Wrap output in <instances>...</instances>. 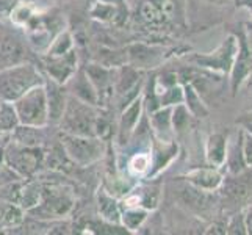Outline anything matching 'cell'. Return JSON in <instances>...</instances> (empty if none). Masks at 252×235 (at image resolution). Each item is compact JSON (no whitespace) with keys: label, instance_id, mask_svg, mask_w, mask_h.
Listing matches in <instances>:
<instances>
[{"label":"cell","instance_id":"603a6c76","mask_svg":"<svg viewBox=\"0 0 252 235\" xmlns=\"http://www.w3.org/2000/svg\"><path fill=\"white\" fill-rule=\"evenodd\" d=\"M151 212L146 210L141 207H124L123 213H121V224L130 232V234H136L146 221L149 220Z\"/></svg>","mask_w":252,"mask_h":235},{"label":"cell","instance_id":"7c38bea8","mask_svg":"<svg viewBox=\"0 0 252 235\" xmlns=\"http://www.w3.org/2000/svg\"><path fill=\"white\" fill-rule=\"evenodd\" d=\"M79 57L80 54L77 47L62 57H39V67L44 75L50 77L52 80L66 85L80 67Z\"/></svg>","mask_w":252,"mask_h":235},{"label":"cell","instance_id":"9c48e42d","mask_svg":"<svg viewBox=\"0 0 252 235\" xmlns=\"http://www.w3.org/2000/svg\"><path fill=\"white\" fill-rule=\"evenodd\" d=\"M177 52H180L182 55H185L189 52L188 49H182L180 47H164L157 42H133L126 47V54H127V65L133 66L136 69H141V71H147V69H155L160 65H163L168 58L179 55Z\"/></svg>","mask_w":252,"mask_h":235},{"label":"cell","instance_id":"4fadbf2b","mask_svg":"<svg viewBox=\"0 0 252 235\" xmlns=\"http://www.w3.org/2000/svg\"><path fill=\"white\" fill-rule=\"evenodd\" d=\"M152 168L147 179H158L160 174L166 171L180 155V144L176 138L172 140H158L152 135Z\"/></svg>","mask_w":252,"mask_h":235},{"label":"cell","instance_id":"52a82bcc","mask_svg":"<svg viewBox=\"0 0 252 235\" xmlns=\"http://www.w3.org/2000/svg\"><path fill=\"white\" fill-rule=\"evenodd\" d=\"M238 50V41L235 34L230 33L225 36L221 44L212 52H196V54H185V60L193 66L207 69L216 74H222L227 77L230 69L233 66V60H235Z\"/></svg>","mask_w":252,"mask_h":235},{"label":"cell","instance_id":"e575fe53","mask_svg":"<svg viewBox=\"0 0 252 235\" xmlns=\"http://www.w3.org/2000/svg\"><path fill=\"white\" fill-rule=\"evenodd\" d=\"M208 3H212V5H218V6H222V5H227L230 0H207Z\"/></svg>","mask_w":252,"mask_h":235},{"label":"cell","instance_id":"ac0fdd59","mask_svg":"<svg viewBox=\"0 0 252 235\" xmlns=\"http://www.w3.org/2000/svg\"><path fill=\"white\" fill-rule=\"evenodd\" d=\"M229 138H230L229 130H215V132L208 134L204 144L207 165L224 168L225 157H227Z\"/></svg>","mask_w":252,"mask_h":235},{"label":"cell","instance_id":"d4e9b609","mask_svg":"<svg viewBox=\"0 0 252 235\" xmlns=\"http://www.w3.org/2000/svg\"><path fill=\"white\" fill-rule=\"evenodd\" d=\"M191 119H193V115L188 111L185 103L174 105L171 111V123H172L174 135H182L184 132H187L188 127L191 126Z\"/></svg>","mask_w":252,"mask_h":235},{"label":"cell","instance_id":"1f68e13d","mask_svg":"<svg viewBox=\"0 0 252 235\" xmlns=\"http://www.w3.org/2000/svg\"><path fill=\"white\" fill-rule=\"evenodd\" d=\"M245 224H246V234L252 235V204L245 208Z\"/></svg>","mask_w":252,"mask_h":235},{"label":"cell","instance_id":"44dd1931","mask_svg":"<svg viewBox=\"0 0 252 235\" xmlns=\"http://www.w3.org/2000/svg\"><path fill=\"white\" fill-rule=\"evenodd\" d=\"M171 111L172 107H160L152 113H147L152 135L155 138H158V140H172L174 138Z\"/></svg>","mask_w":252,"mask_h":235},{"label":"cell","instance_id":"74e56055","mask_svg":"<svg viewBox=\"0 0 252 235\" xmlns=\"http://www.w3.org/2000/svg\"><path fill=\"white\" fill-rule=\"evenodd\" d=\"M251 46H252V42H251ZM251 78H252V71H251Z\"/></svg>","mask_w":252,"mask_h":235},{"label":"cell","instance_id":"8fae6325","mask_svg":"<svg viewBox=\"0 0 252 235\" xmlns=\"http://www.w3.org/2000/svg\"><path fill=\"white\" fill-rule=\"evenodd\" d=\"M230 33L235 34L238 41V50L235 60H233V66L227 75L229 78V88L230 94L235 98L240 93V90L248 83L251 78V71H252V46L251 39L248 36V32L245 25H237L230 30Z\"/></svg>","mask_w":252,"mask_h":235},{"label":"cell","instance_id":"ba28073f","mask_svg":"<svg viewBox=\"0 0 252 235\" xmlns=\"http://www.w3.org/2000/svg\"><path fill=\"white\" fill-rule=\"evenodd\" d=\"M46 147H30L8 140L5 146V163L21 177L32 179L44 169Z\"/></svg>","mask_w":252,"mask_h":235},{"label":"cell","instance_id":"277c9868","mask_svg":"<svg viewBox=\"0 0 252 235\" xmlns=\"http://www.w3.org/2000/svg\"><path fill=\"white\" fill-rule=\"evenodd\" d=\"M58 140L69 159L80 168L95 167L100 160L105 159L108 143L102 141L97 136L71 135L58 130Z\"/></svg>","mask_w":252,"mask_h":235},{"label":"cell","instance_id":"8d00e7d4","mask_svg":"<svg viewBox=\"0 0 252 235\" xmlns=\"http://www.w3.org/2000/svg\"><path fill=\"white\" fill-rule=\"evenodd\" d=\"M3 135H6V134H3V132H2V129H0V136H3Z\"/></svg>","mask_w":252,"mask_h":235},{"label":"cell","instance_id":"4dcf8cb0","mask_svg":"<svg viewBox=\"0 0 252 235\" xmlns=\"http://www.w3.org/2000/svg\"><path fill=\"white\" fill-rule=\"evenodd\" d=\"M17 0H0V22H8Z\"/></svg>","mask_w":252,"mask_h":235},{"label":"cell","instance_id":"30bf717a","mask_svg":"<svg viewBox=\"0 0 252 235\" xmlns=\"http://www.w3.org/2000/svg\"><path fill=\"white\" fill-rule=\"evenodd\" d=\"M13 105L19 118V124L38 127L49 126V108L44 83L29 90L19 99L14 101Z\"/></svg>","mask_w":252,"mask_h":235},{"label":"cell","instance_id":"f546056e","mask_svg":"<svg viewBox=\"0 0 252 235\" xmlns=\"http://www.w3.org/2000/svg\"><path fill=\"white\" fill-rule=\"evenodd\" d=\"M235 126H238L241 130H245L246 134L252 135V108L243 111L241 115L237 116L235 119Z\"/></svg>","mask_w":252,"mask_h":235},{"label":"cell","instance_id":"d6986e66","mask_svg":"<svg viewBox=\"0 0 252 235\" xmlns=\"http://www.w3.org/2000/svg\"><path fill=\"white\" fill-rule=\"evenodd\" d=\"M94 205H95V215L100 220L121 224V213H123V207H121L119 199L110 195L107 190H103L100 185L94 195Z\"/></svg>","mask_w":252,"mask_h":235},{"label":"cell","instance_id":"d6a6232c","mask_svg":"<svg viewBox=\"0 0 252 235\" xmlns=\"http://www.w3.org/2000/svg\"><path fill=\"white\" fill-rule=\"evenodd\" d=\"M235 5H237V8H245V10H248L249 14L252 16V0H235ZM246 27H251V32H252V22L248 24Z\"/></svg>","mask_w":252,"mask_h":235},{"label":"cell","instance_id":"83f0119b","mask_svg":"<svg viewBox=\"0 0 252 235\" xmlns=\"http://www.w3.org/2000/svg\"><path fill=\"white\" fill-rule=\"evenodd\" d=\"M22 179L24 177H21L19 174H17L14 169H11L6 163H3L2 167H0V187L8 185L16 180H22Z\"/></svg>","mask_w":252,"mask_h":235},{"label":"cell","instance_id":"484cf974","mask_svg":"<svg viewBox=\"0 0 252 235\" xmlns=\"http://www.w3.org/2000/svg\"><path fill=\"white\" fill-rule=\"evenodd\" d=\"M17 126H19V118H17L13 102L2 101L0 103V129H2V132L11 134Z\"/></svg>","mask_w":252,"mask_h":235},{"label":"cell","instance_id":"4316f807","mask_svg":"<svg viewBox=\"0 0 252 235\" xmlns=\"http://www.w3.org/2000/svg\"><path fill=\"white\" fill-rule=\"evenodd\" d=\"M179 103H184V86H182V83L169 86L158 98L160 107H174L179 105Z\"/></svg>","mask_w":252,"mask_h":235},{"label":"cell","instance_id":"5bb4252c","mask_svg":"<svg viewBox=\"0 0 252 235\" xmlns=\"http://www.w3.org/2000/svg\"><path fill=\"white\" fill-rule=\"evenodd\" d=\"M143 115H144V101H143V93H141L133 102H130L124 110L119 111L116 136H115L118 147H124L128 143L130 136H132L138 123L141 121Z\"/></svg>","mask_w":252,"mask_h":235},{"label":"cell","instance_id":"3957f363","mask_svg":"<svg viewBox=\"0 0 252 235\" xmlns=\"http://www.w3.org/2000/svg\"><path fill=\"white\" fill-rule=\"evenodd\" d=\"M176 179L180 184L176 196H177V202L182 208L196 215L197 218H202L207 221H212L222 213L218 191H205L188 184L187 180L180 177Z\"/></svg>","mask_w":252,"mask_h":235},{"label":"cell","instance_id":"836d02e7","mask_svg":"<svg viewBox=\"0 0 252 235\" xmlns=\"http://www.w3.org/2000/svg\"><path fill=\"white\" fill-rule=\"evenodd\" d=\"M8 140H10V134L0 136V167L5 163V146H6Z\"/></svg>","mask_w":252,"mask_h":235},{"label":"cell","instance_id":"e0dca14e","mask_svg":"<svg viewBox=\"0 0 252 235\" xmlns=\"http://www.w3.org/2000/svg\"><path fill=\"white\" fill-rule=\"evenodd\" d=\"M44 90H46L47 108H49V124L58 126L69 98L67 88L66 85L58 83L55 80H52L50 77L44 75Z\"/></svg>","mask_w":252,"mask_h":235},{"label":"cell","instance_id":"5b68a950","mask_svg":"<svg viewBox=\"0 0 252 235\" xmlns=\"http://www.w3.org/2000/svg\"><path fill=\"white\" fill-rule=\"evenodd\" d=\"M221 212L235 213L252 204V168H248L240 174H227L221 188L218 190Z\"/></svg>","mask_w":252,"mask_h":235},{"label":"cell","instance_id":"ffe728a7","mask_svg":"<svg viewBox=\"0 0 252 235\" xmlns=\"http://www.w3.org/2000/svg\"><path fill=\"white\" fill-rule=\"evenodd\" d=\"M67 93L74 96V98L80 99L83 102H88L91 105L99 107V99H97V93H95L94 85L91 83L90 77L86 75L85 69L80 66L77 69V72L69 78V82L66 83Z\"/></svg>","mask_w":252,"mask_h":235},{"label":"cell","instance_id":"f35d334b","mask_svg":"<svg viewBox=\"0 0 252 235\" xmlns=\"http://www.w3.org/2000/svg\"><path fill=\"white\" fill-rule=\"evenodd\" d=\"M0 103H2V99H0Z\"/></svg>","mask_w":252,"mask_h":235},{"label":"cell","instance_id":"9a60e30c","mask_svg":"<svg viewBox=\"0 0 252 235\" xmlns=\"http://www.w3.org/2000/svg\"><path fill=\"white\" fill-rule=\"evenodd\" d=\"M180 179L187 180L188 184L194 185L205 191H218L225 177V168L212 167V165H205V167H196L191 168L187 172H184Z\"/></svg>","mask_w":252,"mask_h":235},{"label":"cell","instance_id":"cb8c5ba5","mask_svg":"<svg viewBox=\"0 0 252 235\" xmlns=\"http://www.w3.org/2000/svg\"><path fill=\"white\" fill-rule=\"evenodd\" d=\"M75 49V39H74V33L71 29H64L63 32H60L57 36L52 39L49 49L39 57H62L66 55L67 52H71Z\"/></svg>","mask_w":252,"mask_h":235},{"label":"cell","instance_id":"7402d4cb","mask_svg":"<svg viewBox=\"0 0 252 235\" xmlns=\"http://www.w3.org/2000/svg\"><path fill=\"white\" fill-rule=\"evenodd\" d=\"M180 83L184 86V103L188 111L193 115L194 119H205L210 116V108L207 107V102L204 98L197 93V90L191 85L188 80H182Z\"/></svg>","mask_w":252,"mask_h":235},{"label":"cell","instance_id":"2e32d148","mask_svg":"<svg viewBox=\"0 0 252 235\" xmlns=\"http://www.w3.org/2000/svg\"><path fill=\"white\" fill-rule=\"evenodd\" d=\"M52 127H57V126L49 124L44 127H38V126L19 124L10 134V140L19 144H24V146H30V147H47L55 140L58 134V129L55 130V134H52V130H50Z\"/></svg>","mask_w":252,"mask_h":235},{"label":"cell","instance_id":"f1b7e54d","mask_svg":"<svg viewBox=\"0 0 252 235\" xmlns=\"http://www.w3.org/2000/svg\"><path fill=\"white\" fill-rule=\"evenodd\" d=\"M241 151H243V159L248 168H252V135L246 134L243 130V140H241Z\"/></svg>","mask_w":252,"mask_h":235},{"label":"cell","instance_id":"6da1fadb","mask_svg":"<svg viewBox=\"0 0 252 235\" xmlns=\"http://www.w3.org/2000/svg\"><path fill=\"white\" fill-rule=\"evenodd\" d=\"M44 83V72L36 63H22L0 71V99L14 102L34 86Z\"/></svg>","mask_w":252,"mask_h":235},{"label":"cell","instance_id":"d590c367","mask_svg":"<svg viewBox=\"0 0 252 235\" xmlns=\"http://www.w3.org/2000/svg\"><path fill=\"white\" fill-rule=\"evenodd\" d=\"M248 83H249V86H251V91H249V94H251V108H252V78H249Z\"/></svg>","mask_w":252,"mask_h":235},{"label":"cell","instance_id":"8992f818","mask_svg":"<svg viewBox=\"0 0 252 235\" xmlns=\"http://www.w3.org/2000/svg\"><path fill=\"white\" fill-rule=\"evenodd\" d=\"M99 107L91 105L88 102L74 98L69 94L63 116L58 123V130L71 135L82 136H95V118H97Z\"/></svg>","mask_w":252,"mask_h":235},{"label":"cell","instance_id":"7a4b0ae2","mask_svg":"<svg viewBox=\"0 0 252 235\" xmlns=\"http://www.w3.org/2000/svg\"><path fill=\"white\" fill-rule=\"evenodd\" d=\"M22 63L39 65V55L30 47L19 27L0 22V71Z\"/></svg>","mask_w":252,"mask_h":235}]
</instances>
